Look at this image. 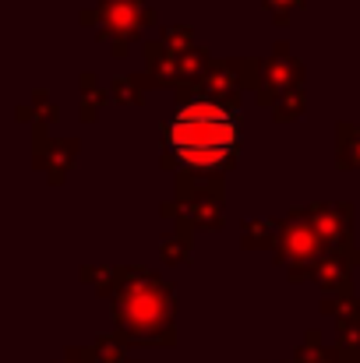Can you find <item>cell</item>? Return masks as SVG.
Returning a JSON list of instances; mask_svg holds the SVG:
<instances>
[{
  "label": "cell",
  "instance_id": "3",
  "mask_svg": "<svg viewBox=\"0 0 360 363\" xmlns=\"http://www.w3.org/2000/svg\"><path fill=\"white\" fill-rule=\"evenodd\" d=\"M318 254H322V237H318V230L311 223H300V219L283 223L279 257L286 264H311V261H318Z\"/></svg>",
  "mask_w": 360,
  "mask_h": 363
},
{
  "label": "cell",
  "instance_id": "2",
  "mask_svg": "<svg viewBox=\"0 0 360 363\" xmlns=\"http://www.w3.org/2000/svg\"><path fill=\"white\" fill-rule=\"evenodd\" d=\"M114 307L120 325L134 335H163L173 325V286L152 272H124Z\"/></svg>",
  "mask_w": 360,
  "mask_h": 363
},
{
  "label": "cell",
  "instance_id": "4",
  "mask_svg": "<svg viewBox=\"0 0 360 363\" xmlns=\"http://www.w3.org/2000/svg\"><path fill=\"white\" fill-rule=\"evenodd\" d=\"M293 82H300V60H293V57H286V50H283V57H272V60H265L261 64V85H265V92L272 96V92H293L290 85Z\"/></svg>",
  "mask_w": 360,
  "mask_h": 363
},
{
  "label": "cell",
  "instance_id": "6",
  "mask_svg": "<svg viewBox=\"0 0 360 363\" xmlns=\"http://www.w3.org/2000/svg\"><path fill=\"white\" fill-rule=\"evenodd\" d=\"M103 18H110V28L117 35L134 32L138 18H152L148 11H141V0H103Z\"/></svg>",
  "mask_w": 360,
  "mask_h": 363
},
{
  "label": "cell",
  "instance_id": "5",
  "mask_svg": "<svg viewBox=\"0 0 360 363\" xmlns=\"http://www.w3.org/2000/svg\"><path fill=\"white\" fill-rule=\"evenodd\" d=\"M307 223L318 230L322 240H347L350 233V208L347 205H318L307 212Z\"/></svg>",
  "mask_w": 360,
  "mask_h": 363
},
{
  "label": "cell",
  "instance_id": "7",
  "mask_svg": "<svg viewBox=\"0 0 360 363\" xmlns=\"http://www.w3.org/2000/svg\"><path fill=\"white\" fill-rule=\"evenodd\" d=\"M343 257H325V261H318V282L325 286V289H347V264H339Z\"/></svg>",
  "mask_w": 360,
  "mask_h": 363
},
{
  "label": "cell",
  "instance_id": "8",
  "mask_svg": "<svg viewBox=\"0 0 360 363\" xmlns=\"http://www.w3.org/2000/svg\"><path fill=\"white\" fill-rule=\"evenodd\" d=\"M339 162H343V166H360V127H343Z\"/></svg>",
  "mask_w": 360,
  "mask_h": 363
},
{
  "label": "cell",
  "instance_id": "1",
  "mask_svg": "<svg viewBox=\"0 0 360 363\" xmlns=\"http://www.w3.org/2000/svg\"><path fill=\"white\" fill-rule=\"evenodd\" d=\"M166 141L180 162L195 169H216L237 152V113L209 99L184 103L166 123Z\"/></svg>",
  "mask_w": 360,
  "mask_h": 363
}]
</instances>
